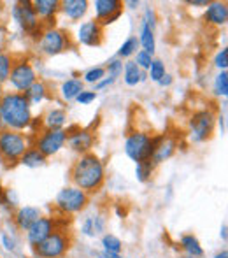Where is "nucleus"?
Segmentation results:
<instances>
[{"mask_svg":"<svg viewBox=\"0 0 228 258\" xmlns=\"http://www.w3.org/2000/svg\"><path fill=\"white\" fill-rule=\"evenodd\" d=\"M70 179L85 194H97L106 183V167L95 153L79 155L70 167Z\"/></svg>","mask_w":228,"mask_h":258,"instance_id":"obj_1","label":"nucleus"},{"mask_svg":"<svg viewBox=\"0 0 228 258\" xmlns=\"http://www.w3.org/2000/svg\"><path fill=\"white\" fill-rule=\"evenodd\" d=\"M32 118V105L23 93H0V126L14 132H23L30 126Z\"/></svg>","mask_w":228,"mask_h":258,"instance_id":"obj_2","label":"nucleus"},{"mask_svg":"<svg viewBox=\"0 0 228 258\" xmlns=\"http://www.w3.org/2000/svg\"><path fill=\"white\" fill-rule=\"evenodd\" d=\"M164 139H165V136H149V134H146V132L135 130V132L126 136L125 148H123V150H125V153L130 160L139 163V162H144V160H151L155 148Z\"/></svg>","mask_w":228,"mask_h":258,"instance_id":"obj_3","label":"nucleus"},{"mask_svg":"<svg viewBox=\"0 0 228 258\" xmlns=\"http://www.w3.org/2000/svg\"><path fill=\"white\" fill-rule=\"evenodd\" d=\"M32 146V141L27 134L14 132V130L0 128V158L7 165H16L21 155Z\"/></svg>","mask_w":228,"mask_h":258,"instance_id":"obj_4","label":"nucleus"},{"mask_svg":"<svg viewBox=\"0 0 228 258\" xmlns=\"http://www.w3.org/2000/svg\"><path fill=\"white\" fill-rule=\"evenodd\" d=\"M216 114L211 109H200L191 114L188 121V137L193 144H202L209 141L214 134Z\"/></svg>","mask_w":228,"mask_h":258,"instance_id":"obj_5","label":"nucleus"},{"mask_svg":"<svg viewBox=\"0 0 228 258\" xmlns=\"http://www.w3.org/2000/svg\"><path fill=\"white\" fill-rule=\"evenodd\" d=\"M72 246V237L68 230L56 228L46 241H42L39 246H35L34 258H61L67 255V251Z\"/></svg>","mask_w":228,"mask_h":258,"instance_id":"obj_6","label":"nucleus"},{"mask_svg":"<svg viewBox=\"0 0 228 258\" xmlns=\"http://www.w3.org/2000/svg\"><path fill=\"white\" fill-rule=\"evenodd\" d=\"M90 202V195L85 194L83 190L72 186H65L58 191L55 199V206L61 214H78L86 209Z\"/></svg>","mask_w":228,"mask_h":258,"instance_id":"obj_7","label":"nucleus"},{"mask_svg":"<svg viewBox=\"0 0 228 258\" xmlns=\"http://www.w3.org/2000/svg\"><path fill=\"white\" fill-rule=\"evenodd\" d=\"M37 71L35 67L27 60V58H20V60H14L13 71L9 76V85L14 92L25 93L35 81H37Z\"/></svg>","mask_w":228,"mask_h":258,"instance_id":"obj_8","label":"nucleus"},{"mask_svg":"<svg viewBox=\"0 0 228 258\" xmlns=\"http://www.w3.org/2000/svg\"><path fill=\"white\" fill-rule=\"evenodd\" d=\"M67 144V134L63 130H49V128H42L41 132L35 136L32 148L39 150L46 158L49 156H55L56 153H60L61 150Z\"/></svg>","mask_w":228,"mask_h":258,"instance_id":"obj_9","label":"nucleus"},{"mask_svg":"<svg viewBox=\"0 0 228 258\" xmlns=\"http://www.w3.org/2000/svg\"><path fill=\"white\" fill-rule=\"evenodd\" d=\"M70 46V37L65 30L60 28H44L41 41L37 42V48L44 56H56L63 53Z\"/></svg>","mask_w":228,"mask_h":258,"instance_id":"obj_10","label":"nucleus"},{"mask_svg":"<svg viewBox=\"0 0 228 258\" xmlns=\"http://www.w3.org/2000/svg\"><path fill=\"white\" fill-rule=\"evenodd\" d=\"M11 16L16 21V25L27 34H32L34 30H37L41 25V20L37 18L32 6L30 0H20V2H14L11 6Z\"/></svg>","mask_w":228,"mask_h":258,"instance_id":"obj_11","label":"nucleus"},{"mask_svg":"<svg viewBox=\"0 0 228 258\" xmlns=\"http://www.w3.org/2000/svg\"><path fill=\"white\" fill-rule=\"evenodd\" d=\"M67 134V144L72 151L79 155L92 153V148L95 144V132L92 128H81L78 125H72L65 130Z\"/></svg>","mask_w":228,"mask_h":258,"instance_id":"obj_12","label":"nucleus"},{"mask_svg":"<svg viewBox=\"0 0 228 258\" xmlns=\"http://www.w3.org/2000/svg\"><path fill=\"white\" fill-rule=\"evenodd\" d=\"M56 230V221L51 216H41L30 228L27 230V242L32 249L39 246L42 241L49 237Z\"/></svg>","mask_w":228,"mask_h":258,"instance_id":"obj_13","label":"nucleus"},{"mask_svg":"<svg viewBox=\"0 0 228 258\" xmlns=\"http://www.w3.org/2000/svg\"><path fill=\"white\" fill-rule=\"evenodd\" d=\"M78 42L88 48H99L104 42V28L97 20L83 21L78 28Z\"/></svg>","mask_w":228,"mask_h":258,"instance_id":"obj_14","label":"nucleus"},{"mask_svg":"<svg viewBox=\"0 0 228 258\" xmlns=\"http://www.w3.org/2000/svg\"><path fill=\"white\" fill-rule=\"evenodd\" d=\"M32 6L42 27L55 28L56 14L60 13V0H34Z\"/></svg>","mask_w":228,"mask_h":258,"instance_id":"obj_15","label":"nucleus"},{"mask_svg":"<svg viewBox=\"0 0 228 258\" xmlns=\"http://www.w3.org/2000/svg\"><path fill=\"white\" fill-rule=\"evenodd\" d=\"M42 216V211L35 206H21L18 207V211L14 213V225L20 228L21 232H27L39 218Z\"/></svg>","mask_w":228,"mask_h":258,"instance_id":"obj_16","label":"nucleus"},{"mask_svg":"<svg viewBox=\"0 0 228 258\" xmlns=\"http://www.w3.org/2000/svg\"><path fill=\"white\" fill-rule=\"evenodd\" d=\"M205 21L216 27H223L228 21V4L221 2V0H214V2H209L205 7V14H204Z\"/></svg>","mask_w":228,"mask_h":258,"instance_id":"obj_17","label":"nucleus"},{"mask_svg":"<svg viewBox=\"0 0 228 258\" xmlns=\"http://www.w3.org/2000/svg\"><path fill=\"white\" fill-rule=\"evenodd\" d=\"M90 9L88 0H61L60 11L72 21H79L86 16Z\"/></svg>","mask_w":228,"mask_h":258,"instance_id":"obj_18","label":"nucleus"},{"mask_svg":"<svg viewBox=\"0 0 228 258\" xmlns=\"http://www.w3.org/2000/svg\"><path fill=\"white\" fill-rule=\"evenodd\" d=\"M107 220L102 214H90L83 220L81 223V234L86 237H99L106 232Z\"/></svg>","mask_w":228,"mask_h":258,"instance_id":"obj_19","label":"nucleus"},{"mask_svg":"<svg viewBox=\"0 0 228 258\" xmlns=\"http://www.w3.org/2000/svg\"><path fill=\"white\" fill-rule=\"evenodd\" d=\"M67 111L61 107H51L46 111V114L42 116V123L44 128L49 130H63V126L67 125Z\"/></svg>","mask_w":228,"mask_h":258,"instance_id":"obj_20","label":"nucleus"},{"mask_svg":"<svg viewBox=\"0 0 228 258\" xmlns=\"http://www.w3.org/2000/svg\"><path fill=\"white\" fill-rule=\"evenodd\" d=\"M147 79V72L140 71L133 60H126L123 65V81L126 86H137Z\"/></svg>","mask_w":228,"mask_h":258,"instance_id":"obj_21","label":"nucleus"},{"mask_svg":"<svg viewBox=\"0 0 228 258\" xmlns=\"http://www.w3.org/2000/svg\"><path fill=\"white\" fill-rule=\"evenodd\" d=\"M176 150H177V141L167 139V137H165V139L162 141L157 148H155L153 156H151V162H153V165L157 167V165H160V163L167 162L169 158H172V156H174Z\"/></svg>","mask_w":228,"mask_h":258,"instance_id":"obj_22","label":"nucleus"},{"mask_svg":"<svg viewBox=\"0 0 228 258\" xmlns=\"http://www.w3.org/2000/svg\"><path fill=\"white\" fill-rule=\"evenodd\" d=\"M93 7H95V14H97L95 20L100 23V21L113 16L114 13H118V11H123V2L121 0H95Z\"/></svg>","mask_w":228,"mask_h":258,"instance_id":"obj_23","label":"nucleus"},{"mask_svg":"<svg viewBox=\"0 0 228 258\" xmlns=\"http://www.w3.org/2000/svg\"><path fill=\"white\" fill-rule=\"evenodd\" d=\"M83 90H85V83L78 78H70V79H65L60 85V95L65 102H72V100L78 99V95Z\"/></svg>","mask_w":228,"mask_h":258,"instance_id":"obj_24","label":"nucleus"},{"mask_svg":"<svg viewBox=\"0 0 228 258\" xmlns=\"http://www.w3.org/2000/svg\"><path fill=\"white\" fill-rule=\"evenodd\" d=\"M23 95L27 97V100L30 102V105H39L49 97V90H48V86H46L44 81L37 79V81H35L34 85H32L30 88L23 93Z\"/></svg>","mask_w":228,"mask_h":258,"instance_id":"obj_25","label":"nucleus"},{"mask_svg":"<svg viewBox=\"0 0 228 258\" xmlns=\"http://www.w3.org/2000/svg\"><path fill=\"white\" fill-rule=\"evenodd\" d=\"M179 244H181V249L184 251V255H190L193 258H202L205 255L204 253V248H202L200 241L195 237L193 234H184L181 235L179 239Z\"/></svg>","mask_w":228,"mask_h":258,"instance_id":"obj_26","label":"nucleus"},{"mask_svg":"<svg viewBox=\"0 0 228 258\" xmlns=\"http://www.w3.org/2000/svg\"><path fill=\"white\" fill-rule=\"evenodd\" d=\"M18 163H21L23 167H28V169H39V167H44L46 163H48V158H46L39 150H35V148L30 146L23 155H21V158Z\"/></svg>","mask_w":228,"mask_h":258,"instance_id":"obj_27","label":"nucleus"},{"mask_svg":"<svg viewBox=\"0 0 228 258\" xmlns=\"http://www.w3.org/2000/svg\"><path fill=\"white\" fill-rule=\"evenodd\" d=\"M139 46L142 48V51L149 53L151 56H155V51H157V39H155V30L147 28L146 25H140L139 30Z\"/></svg>","mask_w":228,"mask_h":258,"instance_id":"obj_28","label":"nucleus"},{"mask_svg":"<svg viewBox=\"0 0 228 258\" xmlns=\"http://www.w3.org/2000/svg\"><path fill=\"white\" fill-rule=\"evenodd\" d=\"M139 39H137V35H130L126 41H123V44L119 46V49H118V56L116 58H119V60H128L130 56H133L137 51H139Z\"/></svg>","mask_w":228,"mask_h":258,"instance_id":"obj_29","label":"nucleus"},{"mask_svg":"<svg viewBox=\"0 0 228 258\" xmlns=\"http://www.w3.org/2000/svg\"><path fill=\"white\" fill-rule=\"evenodd\" d=\"M212 92H214L216 97L226 99V95H228V72L226 71H218V74L214 76Z\"/></svg>","mask_w":228,"mask_h":258,"instance_id":"obj_30","label":"nucleus"},{"mask_svg":"<svg viewBox=\"0 0 228 258\" xmlns=\"http://www.w3.org/2000/svg\"><path fill=\"white\" fill-rule=\"evenodd\" d=\"M155 172V165L151 160H144V162L135 163V179L139 183H147Z\"/></svg>","mask_w":228,"mask_h":258,"instance_id":"obj_31","label":"nucleus"},{"mask_svg":"<svg viewBox=\"0 0 228 258\" xmlns=\"http://www.w3.org/2000/svg\"><path fill=\"white\" fill-rule=\"evenodd\" d=\"M13 63H14L13 54L0 51V85H6V83L9 81L11 71H13Z\"/></svg>","mask_w":228,"mask_h":258,"instance_id":"obj_32","label":"nucleus"},{"mask_svg":"<svg viewBox=\"0 0 228 258\" xmlns=\"http://www.w3.org/2000/svg\"><path fill=\"white\" fill-rule=\"evenodd\" d=\"M102 251L107 253H121L123 251V241L114 234H104L102 235Z\"/></svg>","mask_w":228,"mask_h":258,"instance_id":"obj_33","label":"nucleus"},{"mask_svg":"<svg viewBox=\"0 0 228 258\" xmlns=\"http://www.w3.org/2000/svg\"><path fill=\"white\" fill-rule=\"evenodd\" d=\"M106 69L102 65H97V67H92L83 74V83H88V85H97L100 79L106 78Z\"/></svg>","mask_w":228,"mask_h":258,"instance_id":"obj_34","label":"nucleus"},{"mask_svg":"<svg viewBox=\"0 0 228 258\" xmlns=\"http://www.w3.org/2000/svg\"><path fill=\"white\" fill-rule=\"evenodd\" d=\"M165 74H167V71H165V63H164V61H162V60H153L151 67L147 69V78H149L151 81L158 83Z\"/></svg>","mask_w":228,"mask_h":258,"instance_id":"obj_35","label":"nucleus"},{"mask_svg":"<svg viewBox=\"0 0 228 258\" xmlns=\"http://www.w3.org/2000/svg\"><path fill=\"white\" fill-rule=\"evenodd\" d=\"M123 60H119V58H113V60L107 61V65L104 69H106V74L109 76V78L113 79H118L119 76L123 74Z\"/></svg>","mask_w":228,"mask_h":258,"instance_id":"obj_36","label":"nucleus"},{"mask_svg":"<svg viewBox=\"0 0 228 258\" xmlns=\"http://www.w3.org/2000/svg\"><path fill=\"white\" fill-rule=\"evenodd\" d=\"M133 56H135V60H133V61H135L137 67H139L140 71H146V72H147V69L151 67V63H153V60H155L149 53L142 51V49H139V51L133 54Z\"/></svg>","mask_w":228,"mask_h":258,"instance_id":"obj_37","label":"nucleus"},{"mask_svg":"<svg viewBox=\"0 0 228 258\" xmlns=\"http://www.w3.org/2000/svg\"><path fill=\"white\" fill-rule=\"evenodd\" d=\"M140 25H146L147 28L155 30V27H157V13H155L153 7H146V9H144L142 21H140Z\"/></svg>","mask_w":228,"mask_h":258,"instance_id":"obj_38","label":"nucleus"},{"mask_svg":"<svg viewBox=\"0 0 228 258\" xmlns=\"http://www.w3.org/2000/svg\"><path fill=\"white\" fill-rule=\"evenodd\" d=\"M214 67L218 71H226L228 69V48H221L214 56Z\"/></svg>","mask_w":228,"mask_h":258,"instance_id":"obj_39","label":"nucleus"},{"mask_svg":"<svg viewBox=\"0 0 228 258\" xmlns=\"http://www.w3.org/2000/svg\"><path fill=\"white\" fill-rule=\"evenodd\" d=\"M97 97H99V93L93 92V90H83V92L78 95V99H75V102L79 105H90L92 102H95Z\"/></svg>","mask_w":228,"mask_h":258,"instance_id":"obj_40","label":"nucleus"},{"mask_svg":"<svg viewBox=\"0 0 228 258\" xmlns=\"http://www.w3.org/2000/svg\"><path fill=\"white\" fill-rule=\"evenodd\" d=\"M116 83V79H113V78H109V76H106V78L104 79H100L99 83H97V85H93L95 86V88H93V92H102V90H106V88H109V86H113Z\"/></svg>","mask_w":228,"mask_h":258,"instance_id":"obj_41","label":"nucleus"},{"mask_svg":"<svg viewBox=\"0 0 228 258\" xmlns=\"http://www.w3.org/2000/svg\"><path fill=\"white\" fill-rule=\"evenodd\" d=\"M2 246L7 249V251H14V249H16V242H14V239L9 237L7 234H2Z\"/></svg>","mask_w":228,"mask_h":258,"instance_id":"obj_42","label":"nucleus"},{"mask_svg":"<svg viewBox=\"0 0 228 258\" xmlns=\"http://www.w3.org/2000/svg\"><path fill=\"white\" fill-rule=\"evenodd\" d=\"M172 83H174V78H172V76H171V74H169V72H167V74H165L164 78H162L160 81H158V85H160L162 88H169V86H171Z\"/></svg>","mask_w":228,"mask_h":258,"instance_id":"obj_43","label":"nucleus"},{"mask_svg":"<svg viewBox=\"0 0 228 258\" xmlns=\"http://www.w3.org/2000/svg\"><path fill=\"white\" fill-rule=\"evenodd\" d=\"M211 2V0H188V6L191 7H207V4Z\"/></svg>","mask_w":228,"mask_h":258,"instance_id":"obj_44","label":"nucleus"},{"mask_svg":"<svg viewBox=\"0 0 228 258\" xmlns=\"http://www.w3.org/2000/svg\"><path fill=\"white\" fill-rule=\"evenodd\" d=\"M97 256L99 258H123L121 253H107V251H99Z\"/></svg>","mask_w":228,"mask_h":258,"instance_id":"obj_45","label":"nucleus"},{"mask_svg":"<svg viewBox=\"0 0 228 258\" xmlns=\"http://www.w3.org/2000/svg\"><path fill=\"white\" fill-rule=\"evenodd\" d=\"M216 121H218V125H219V128H221V132L225 134V130H226V126H225V114H223V112H219L218 118H216Z\"/></svg>","mask_w":228,"mask_h":258,"instance_id":"obj_46","label":"nucleus"},{"mask_svg":"<svg viewBox=\"0 0 228 258\" xmlns=\"http://www.w3.org/2000/svg\"><path fill=\"white\" fill-rule=\"evenodd\" d=\"M123 6H126L128 9H137V7L140 6V2H139V0H125V2H123Z\"/></svg>","mask_w":228,"mask_h":258,"instance_id":"obj_47","label":"nucleus"},{"mask_svg":"<svg viewBox=\"0 0 228 258\" xmlns=\"http://www.w3.org/2000/svg\"><path fill=\"white\" fill-rule=\"evenodd\" d=\"M226 232H228V225H226V223H223V225H221V228H219V237H221L225 242L228 241V234H226Z\"/></svg>","mask_w":228,"mask_h":258,"instance_id":"obj_48","label":"nucleus"},{"mask_svg":"<svg viewBox=\"0 0 228 258\" xmlns=\"http://www.w3.org/2000/svg\"><path fill=\"white\" fill-rule=\"evenodd\" d=\"M212 258H228V249H221V251H218Z\"/></svg>","mask_w":228,"mask_h":258,"instance_id":"obj_49","label":"nucleus"},{"mask_svg":"<svg viewBox=\"0 0 228 258\" xmlns=\"http://www.w3.org/2000/svg\"><path fill=\"white\" fill-rule=\"evenodd\" d=\"M4 191H6V190H4V186H2V183H0V199H2V195H4Z\"/></svg>","mask_w":228,"mask_h":258,"instance_id":"obj_50","label":"nucleus"},{"mask_svg":"<svg viewBox=\"0 0 228 258\" xmlns=\"http://www.w3.org/2000/svg\"><path fill=\"white\" fill-rule=\"evenodd\" d=\"M176 258H193V256H190V255H179V256H176Z\"/></svg>","mask_w":228,"mask_h":258,"instance_id":"obj_51","label":"nucleus"}]
</instances>
